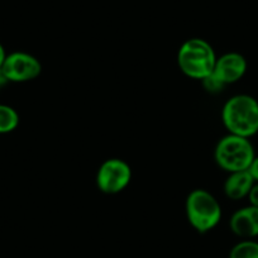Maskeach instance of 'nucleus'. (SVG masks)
I'll list each match as a JSON object with an SVG mask.
<instances>
[{"instance_id": "f257e3e1", "label": "nucleus", "mask_w": 258, "mask_h": 258, "mask_svg": "<svg viewBox=\"0 0 258 258\" xmlns=\"http://www.w3.org/2000/svg\"><path fill=\"white\" fill-rule=\"evenodd\" d=\"M222 120L230 135L253 137L258 133V101L247 94L232 96L223 106Z\"/></svg>"}, {"instance_id": "f03ea898", "label": "nucleus", "mask_w": 258, "mask_h": 258, "mask_svg": "<svg viewBox=\"0 0 258 258\" xmlns=\"http://www.w3.org/2000/svg\"><path fill=\"white\" fill-rule=\"evenodd\" d=\"M217 54L208 41L190 38L181 44L177 53V64L183 75L194 80H204L214 71Z\"/></svg>"}, {"instance_id": "7ed1b4c3", "label": "nucleus", "mask_w": 258, "mask_h": 258, "mask_svg": "<svg viewBox=\"0 0 258 258\" xmlns=\"http://www.w3.org/2000/svg\"><path fill=\"white\" fill-rule=\"evenodd\" d=\"M185 212L188 223L197 232H210L222 219V207L213 194L204 188H195L186 198Z\"/></svg>"}, {"instance_id": "20e7f679", "label": "nucleus", "mask_w": 258, "mask_h": 258, "mask_svg": "<svg viewBox=\"0 0 258 258\" xmlns=\"http://www.w3.org/2000/svg\"><path fill=\"white\" fill-rule=\"evenodd\" d=\"M254 157V148L249 138L230 133L218 142L214 152L217 165L229 173L248 170Z\"/></svg>"}, {"instance_id": "39448f33", "label": "nucleus", "mask_w": 258, "mask_h": 258, "mask_svg": "<svg viewBox=\"0 0 258 258\" xmlns=\"http://www.w3.org/2000/svg\"><path fill=\"white\" fill-rule=\"evenodd\" d=\"M132 180V168L124 160L109 158L104 161L96 173V185L101 192L115 195L121 192Z\"/></svg>"}, {"instance_id": "423d86ee", "label": "nucleus", "mask_w": 258, "mask_h": 258, "mask_svg": "<svg viewBox=\"0 0 258 258\" xmlns=\"http://www.w3.org/2000/svg\"><path fill=\"white\" fill-rule=\"evenodd\" d=\"M0 71L8 83H27L41 75L42 63L33 54L13 52L7 54Z\"/></svg>"}, {"instance_id": "0eeeda50", "label": "nucleus", "mask_w": 258, "mask_h": 258, "mask_svg": "<svg viewBox=\"0 0 258 258\" xmlns=\"http://www.w3.org/2000/svg\"><path fill=\"white\" fill-rule=\"evenodd\" d=\"M247 71V59L238 52H228L217 57L213 75L225 86L239 81Z\"/></svg>"}, {"instance_id": "6e6552de", "label": "nucleus", "mask_w": 258, "mask_h": 258, "mask_svg": "<svg viewBox=\"0 0 258 258\" xmlns=\"http://www.w3.org/2000/svg\"><path fill=\"white\" fill-rule=\"evenodd\" d=\"M229 227L235 235L243 239L258 237V207L248 205L233 213Z\"/></svg>"}, {"instance_id": "1a4fd4ad", "label": "nucleus", "mask_w": 258, "mask_h": 258, "mask_svg": "<svg viewBox=\"0 0 258 258\" xmlns=\"http://www.w3.org/2000/svg\"><path fill=\"white\" fill-rule=\"evenodd\" d=\"M254 180L247 170L229 173L224 182V194L232 200H240L247 198Z\"/></svg>"}, {"instance_id": "9d476101", "label": "nucleus", "mask_w": 258, "mask_h": 258, "mask_svg": "<svg viewBox=\"0 0 258 258\" xmlns=\"http://www.w3.org/2000/svg\"><path fill=\"white\" fill-rule=\"evenodd\" d=\"M19 125V114L12 106L0 104V135L16 131Z\"/></svg>"}, {"instance_id": "9b49d317", "label": "nucleus", "mask_w": 258, "mask_h": 258, "mask_svg": "<svg viewBox=\"0 0 258 258\" xmlns=\"http://www.w3.org/2000/svg\"><path fill=\"white\" fill-rule=\"evenodd\" d=\"M229 258H258V242L243 239L229 252Z\"/></svg>"}, {"instance_id": "f8f14e48", "label": "nucleus", "mask_w": 258, "mask_h": 258, "mask_svg": "<svg viewBox=\"0 0 258 258\" xmlns=\"http://www.w3.org/2000/svg\"><path fill=\"white\" fill-rule=\"evenodd\" d=\"M202 83H203V85H204L205 90L209 91L210 94H218L225 88L224 84L220 83V81L218 80L214 75H213V74L212 75L208 76V78H205L204 80H202Z\"/></svg>"}, {"instance_id": "ddd939ff", "label": "nucleus", "mask_w": 258, "mask_h": 258, "mask_svg": "<svg viewBox=\"0 0 258 258\" xmlns=\"http://www.w3.org/2000/svg\"><path fill=\"white\" fill-rule=\"evenodd\" d=\"M247 198H248V200H249V205L258 207V182L253 183V186L250 187L249 192H248Z\"/></svg>"}, {"instance_id": "4468645a", "label": "nucleus", "mask_w": 258, "mask_h": 258, "mask_svg": "<svg viewBox=\"0 0 258 258\" xmlns=\"http://www.w3.org/2000/svg\"><path fill=\"white\" fill-rule=\"evenodd\" d=\"M247 171L249 172V175L252 176L254 182H258V156H255V157L253 158L252 163H250Z\"/></svg>"}, {"instance_id": "2eb2a0df", "label": "nucleus", "mask_w": 258, "mask_h": 258, "mask_svg": "<svg viewBox=\"0 0 258 258\" xmlns=\"http://www.w3.org/2000/svg\"><path fill=\"white\" fill-rule=\"evenodd\" d=\"M6 57H7L6 49H4L3 44L0 43V69H2V66H3V63H4V59H6Z\"/></svg>"}, {"instance_id": "dca6fc26", "label": "nucleus", "mask_w": 258, "mask_h": 258, "mask_svg": "<svg viewBox=\"0 0 258 258\" xmlns=\"http://www.w3.org/2000/svg\"><path fill=\"white\" fill-rule=\"evenodd\" d=\"M7 84H8V80L4 78V75L2 74V71H0V90H2V88H3V86H6Z\"/></svg>"}]
</instances>
